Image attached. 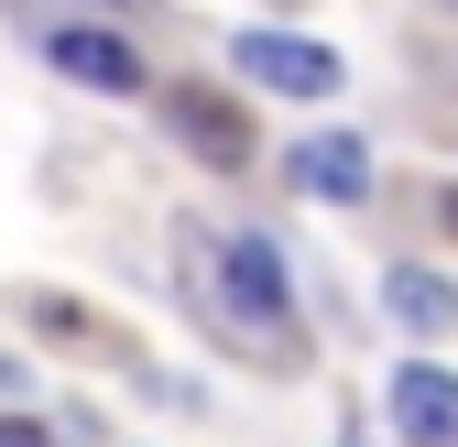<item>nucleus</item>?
I'll return each instance as SVG.
<instances>
[{
    "label": "nucleus",
    "instance_id": "nucleus-10",
    "mask_svg": "<svg viewBox=\"0 0 458 447\" xmlns=\"http://www.w3.org/2000/svg\"><path fill=\"white\" fill-rule=\"evenodd\" d=\"M437 12H458V0H437Z\"/></svg>",
    "mask_w": 458,
    "mask_h": 447
},
{
    "label": "nucleus",
    "instance_id": "nucleus-8",
    "mask_svg": "<svg viewBox=\"0 0 458 447\" xmlns=\"http://www.w3.org/2000/svg\"><path fill=\"white\" fill-rule=\"evenodd\" d=\"M0 447H55V436H44L33 415H0Z\"/></svg>",
    "mask_w": 458,
    "mask_h": 447
},
{
    "label": "nucleus",
    "instance_id": "nucleus-9",
    "mask_svg": "<svg viewBox=\"0 0 458 447\" xmlns=\"http://www.w3.org/2000/svg\"><path fill=\"white\" fill-rule=\"evenodd\" d=\"M447 230H458V197H447Z\"/></svg>",
    "mask_w": 458,
    "mask_h": 447
},
{
    "label": "nucleus",
    "instance_id": "nucleus-4",
    "mask_svg": "<svg viewBox=\"0 0 458 447\" xmlns=\"http://www.w3.org/2000/svg\"><path fill=\"white\" fill-rule=\"evenodd\" d=\"M164 131H175L197 164H218V175H241V164H251V121H241L218 88H164Z\"/></svg>",
    "mask_w": 458,
    "mask_h": 447
},
{
    "label": "nucleus",
    "instance_id": "nucleus-3",
    "mask_svg": "<svg viewBox=\"0 0 458 447\" xmlns=\"http://www.w3.org/2000/svg\"><path fill=\"white\" fill-rule=\"evenodd\" d=\"M382 415L404 426V447H458V371L447 360H404L382 382Z\"/></svg>",
    "mask_w": 458,
    "mask_h": 447
},
{
    "label": "nucleus",
    "instance_id": "nucleus-5",
    "mask_svg": "<svg viewBox=\"0 0 458 447\" xmlns=\"http://www.w3.org/2000/svg\"><path fill=\"white\" fill-rule=\"evenodd\" d=\"M44 55H55V77H77V88H109V98H131V88H142V55L109 33V22H55Z\"/></svg>",
    "mask_w": 458,
    "mask_h": 447
},
{
    "label": "nucleus",
    "instance_id": "nucleus-2",
    "mask_svg": "<svg viewBox=\"0 0 458 447\" xmlns=\"http://www.w3.org/2000/svg\"><path fill=\"white\" fill-rule=\"evenodd\" d=\"M229 66H241L251 88H273V98H338V55H327L317 33H273V22H251L241 44H229Z\"/></svg>",
    "mask_w": 458,
    "mask_h": 447
},
{
    "label": "nucleus",
    "instance_id": "nucleus-6",
    "mask_svg": "<svg viewBox=\"0 0 458 447\" xmlns=\"http://www.w3.org/2000/svg\"><path fill=\"white\" fill-rule=\"evenodd\" d=\"M295 186H306L317 207H360V197H371V142H360V131H306V142H295Z\"/></svg>",
    "mask_w": 458,
    "mask_h": 447
},
{
    "label": "nucleus",
    "instance_id": "nucleus-7",
    "mask_svg": "<svg viewBox=\"0 0 458 447\" xmlns=\"http://www.w3.org/2000/svg\"><path fill=\"white\" fill-rule=\"evenodd\" d=\"M382 306H393V327H415V339H447V327H458V295L437 284V273H404V262H393Z\"/></svg>",
    "mask_w": 458,
    "mask_h": 447
},
{
    "label": "nucleus",
    "instance_id": "nucleus-1",
    "mask_svg": "<svg viewBox=\"0 0 458 447\" xmlns=\"http://www.w3.org/2000/svg\"><path fill=\"white\" fill-rule=\"evenodd\" d=\"M218 316L229 327H251V339H284V316H295V295H284V262H273V240L262 230H229L218 240Z\"/></svg>",
    "mask_w": 458,
    "mask_h": 447
}]
</instances>
